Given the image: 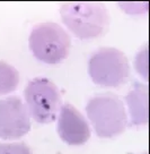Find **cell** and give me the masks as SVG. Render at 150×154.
<instances>
[{
    "mask_svg": "<svg viewBox=\"0 0 150 154\" xmlns=\"http://www.w3.org/2000/svg\"><path fill=\"white\" fill-rule=\"evenodd\" d=\"M63 24L81 40L101 36L110 25V14L102 2L71 1L60 8Z\"/></svg>",
    "mask_w": 150,
    "mask_h": 154,
    "instance_id": "obj_1",
    "label": "cell"
},
{
    "mask_svg": "<svg viewBox=\"0 0 150 154\" xmlns=\"http://www.w3.org/2000/svg\"><path fill=\"white\" fill-rule=\"evenodd\" d=\"M90 124L101 138H113L128 127V113L119 96L101 94L92 97L86 106Z\"/></svg>",
    "mask_w": 150,
    "mask_h": 154,
    "instance_id": "obj_2",
    "label": "cell"
},
{
    "mask_svg": "<svg viewBox=\"0 0 150 154\" xmlns=\"http://www.w3.org/2000/svg\"><path fill=\"white\" fill-rule=\"evenodd\" d=\"M28 43L36 59L49 65H57L69 56L71 40L59 24L44 22L32 29Z\"/></svg>",
    "mask_w": 150,
    "mask_h": 154,
    "instance_id": "obj_3",
    "label": "cell"
},
{
    "mask_svg": "<svg viewBox=\"0 0 150 154\" xmlns=\"http://www.w3.org/2000/svg\"><path fill=\"white\" fill-rule=\"evenodd\" d=\"M88 72L93 82L103 87H117L130 75V65L125 54L115 48H101L88 61Z\"/></svg>",
    "mask_w": 150,
    "mask_h": 154,
    "instance_id": "obj_4",
    "label": "cell"
},
{
    "mask_svg": "<svg viewBox=\"0 0 150 154\" xmlns=\"http://www.w3.org/2000/svg\"><path fill=\"white\" fill-rule=\"evenodd\" d=\"M25 101L29 116L40 124H49L58 118L61 94L52 81L37 77L29 81L25 88Z\"/></svg>",
    "mask_w": 150,
    "mask_h": 154,
    "instance_id": "obj_5",
    "label": "cell"
},
{
    "mask_svg": "<svg viewBox=\"0 0 150 154\" xmlns=\"http://www.w3.org/2000/svg\"><path fill=\"white\" fill-rule=\"evenodd\" d=\"M31 129V116L18 96L0 100V138L18 140Z\"/></svg>",
    "mask_w": 150,
    "mask_h": 154,
    "instance_id": "obj_6",
    "label": "cell"
},
{
    "mask_svg": "<svg viewBox=\"0 0 150 154\" xmlns=\"http://www.w3.org/2000/svg\"><path fill=\"white\" fill-rule=\"evenodd\" d=\"M58 134L68 145H82L90 137V127L86 118L72 104H63L58 115Z\"/></svg>",
    "mask_w": 150,
    "mask_h": 154,
    "instance_id": "obj_7",
    "label": "cell"
},
{
    "mask_svg": "<svg viewBox=\"0 0 150 154\" xmlns=\"http://www.w3.org/2000/svg\"><path fill=\"white\" fill-rule=\"evenodd\" d=\"M125 102L128 104L131 118V126H146L148 124V86L134 83L133 87L126 94Z\"/></svg>",
    "mask_w": 150,
    "mask_h": 154,
    "instance_id": "obj_8",
    "label": "cell"
},
{
    "mask_svg": "<svg viewBox=\"0 0 150 154\" xmlns=\"http://www.w3.org/2000/svg\"><path fill=\"white\" fill-rule=\"evenodd\" d=\"M19 84V72L11 65L0 61V95L15 91Z\"/></svg>",
    "mask_w": 150,
    "mask_h": 154,
    "instance_id": "obj_9",
    "label": "cell"
},
{
    "mask_svg": "<svg viewBox=\"0 0 150 154\" xmlns=\"http://www.w3.org/2000/svg\"><path fill=\"white\" fill-rule=\"evenodd\" d=\"M0 154H33V152L25 143H9L0 144Z\"/></svg>",
    "mask_w": 150,
    "mask_h": 154,
    "instance_id": "obj_10",
    "label": "cell"
},
{
    "mask_svg": "<svg viewBox=\"0 0 150 154\" xmlns=\"http://www.w3.org/2000/svg\"><path fill=\"white\" fill-rule=\"evenodd\" d=\"M136 67L139 74L147 79L148 78V48H147V45L143 50H141L140 52L138 53L136 59Z\"/></svg>",
    "mask_w": 150,
    "mask_h": 154,
    "instance_id": "obj_11",
    "label": "cell"
},
{
    "mask_svg": "<svg viewBox=\"0 0 150 154\" xmlns=\"http://www.w3.org/2000/svg\"><path fill=\"white\" fill-rule=\"evenodd\" d=\"M145 154H147V153H145Z\"/></svg>",
    "mask_w": 150,
    "mask_h": 154,
    "instance_id": "obj_12",
    "label": "cell"
}]
</instances>
